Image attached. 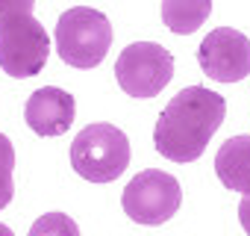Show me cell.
Returning a JSON list of instances; mask_svg holds the SVG:
<instances>
[{"label":"cell","mask_w":250,"mask_h":236,"mask_svg":"<svg viewBox=\"0 0 250 236\" xmlns=\"http://www.w3.org/2000/svg\"><path fill=\"white\" fill-rule=\"evenodd\" d=\"M109 45H112V24L103 12L88 6H74L59 15L56 50L62 62L74 68H94L103 62Z\"/></svg>","instance_id":"3957f363"},{"label":"cell","mask_w":250,"mask_h":236,"mask_svg":"<svg viewBox=\"0 0 250 236\" xmlns=\"http://www.w3.org/2000/svg\"><path fill=\"white\" fill-rule=\"evenodd\" d=\"M238 221H241L244 233L250 236V195H244V201L238 204Z\"/></svg>","instance_id":"5bb4252c"},{"label":"cell","mask_w":250,"mask_h":236,"mask_svg":"<svg viewBox=\"0 0 250 236\" xmlns=\"http://www.w3.org/2000/svg\"><path fill=\"white\" fill-rule=\"evenodd\" d=\"M197 65L218 83H238L250 74V39L232 27H218L200 42Z\"/></svg>","instance_id":"52a82bcc"},{"label":"cell","mask_w":250,"mask_h":236,"mask_svg":"<svg viewBox=\"0 0 250 236\" xmlns=\"http://www.w3.org/2000/svg\"><path fill=\"white\" fill-rule=\"evenodd\" d=\"M124 212L139 224H165L183 204V189L180 180L168 171L159 168H145L142 174H136L127 189L121 195Z\"/></svg>","instance_id":"5b68a950"},{"label":"cell","mask_w":250,"mask_h":236,"mask_svg":"<svg viewBox=\"0 0 250 236\" xmlns=\"http://www.w3.org/2000/svg\"><path fill=\"white\" fill-rule=\"evenodd\" d=\"M227 118V100L206 89L188 86L168 100L153 127V145L165 160L194 163L203 157L209 139Z\"/></svg>","instance_id":"6da1fadb"},{"label":"cell","mask_w":250,"mask_h":236,"mask_svg":"<svg viewBox=\"0 0 250 236\" xmlns=\"http://www.w3.org/2000/svg\"><path fill=\"white\" fill-rule=\"evenodd\" d=\"M115 77L130 97H156L174 77V56L156 42H136L118 53Z\"/></svg>","instance_id":"277c9868"},{"label":"cell","mask_w":250,"mask_h":236,"mask_svg":"<svg viewBox=\"0 0 250 236\" xmlns=\"http://www.w3.org/2000/svg\"><path fill=\"white\" fill-rule=\"evenodd\" d=\"M71 165L88 183H112L130 165V139L115 124H88L71 142Z\"/></svg>","instance_id":"7a4b0ae2"},{"label":"cell","mask_w":250,"mask_h":236,"mask_svg":"<svg viewBox=\"0 0 250 236\" xmlns=\"http://www.w3.org/2000/svg\"><path fill=\"white\" fill-rule=\"evenodd\" d=\"M30 236H80V227L65 212H44L33 221Z\"/></svg>","instance_id":"8fae6325"},{"label":"cell","mask_w":250,"mask_h":236,"mask_svg":"<svg viewBox=\"0 0 250 236\" xmlns=\"http://www.w3.org/2000/svg\"><path fill=\"white\" fill-rule=\"evenodd\" d=\"M212 15V0H162V21L177 36H191Z\"/></svg>","instance_id":"30bf717a"},{"label":"cell","mask_w":250,"mask_h":236,"mask_svg":"<svg viewBox=\"0 0 250 236\" xmlns=\"http://www.w3.org/2000/svg\"><path fill=\"white\" fill-rule=\"evenodd\" d=\"M12 171H15V148L3 133H0V210H3L15 195Z\"/></svg>","instance_id":"7c38bea8"},{"label":"cell","mask_w":250,"mask_h":236,"mask_svg":"<svg viewBox=\"0 0 250 236\" xmlns=\"http://www.w3.org/2000/svg\"><path fill=\"white\" fill-rule=\"evenodd\" d=\"M33 6H36V0H0V27L15 18L33 15Z\"/></svg>","instance_id":"4fadbf2b"},{"label":"cell","mask_w":250,"mask_h":236,"mask_svg":"<svg viewBox=\"0 0 250 236\" xmlns=\"http://www.w3.org/2000/svg\"><path fill=\"white\" fill-rule=\"evenodd\" d=\"M0 236H15V233H12V230H9L6 224H0Z\"/></svg>","instance_id":"9a60e30c"},{"label":"cell","mask_w":250,"mask_h":236,"mask_svg":"<svg viewBox=\"0 0 250 236\" xmlns=\"http://www.w3.org/2000/svg\"><path fill=\"white\" fill-rule=\"evenodd\" d=\"M50 56V39L47 30L33 18H15L0 27V71H6L15 80L36 77L44 71Z\"/></svg>","instance_id":"8992f818"},{"label":"cell","mask_w":250,"mask_h":236,"mask_svg":"<svg viewBox=\"0 0 250 236\" xmlns=\"http://www.w3.org/2000/svg\"><path fill=\"white\" fill-rule=\"evenodd\" d=\"M215 174L224 189L250 195V136H232L218 148Z\"/></svg>","instance_id":"9c48e42d"},{"label":"cell","mask_w":250,"mask_h":236,"mask_svg":"<svg viewBox=\"0 0 250 236\" xmlns=\"http://www.w3.org/2000/svg\"><path fill=\"white\" fill-rule=\"evenodd\" d=\"M74 115H77L74 94H68L62 89H53V86H44V89L33 92L27 97V106H24V121L39 136L68 133L71 124H74Z\"/></svg>","instance_id":"ba28073f"}]
</instances>
